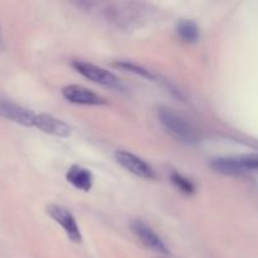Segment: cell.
I'll return each mask as SVG.
<instances>
[{"instance_id":"obj_1","label":"cell","mask_w":258,"mask_h":258,"mask_svg":"<svg viewBox=\"0 0 258 258\" xmlns=\"http://www.w3.org/2000/svg\"><path fill=\"white\" fill-rule=\"evenodd\" d=\"M158 117L166 133L179 143L193 145L199 141V134L197 128L173 108L163 106L158 110Z\"/></svg>"},{"instance_id":"obj_2","label":"cell","mask_w":258,"mask_h":258,"mask_svg":"<svg viewBox=\"0 0 258 258\" xmlns=\"http://www.w3.org/2000/svg\"><path fill=\"white\" fill-rule=\"evenodd\" d=\"M211 166L224 175H239L258 169V155L218 158L212 160Z\"/></svg>"},{"instance_id":"obj_3","label":"cell","mask_w":258,"mask_h":258,"mask_svg":"<svg viewBox=\"0 0 258 258\" xmlns=\"http://www.w3.org/2000/svg\"><path fill=\"white\" fill-rule=\"evenodd\" d=\"M72 67L80 75H82L83 77L97 83V85L110 88H116V90H122V83H121V81L112 72L105 70V68L98 67V66L92 64V63H88L80 59L73 60Z\"/></svg>"},{"instance_id":"obj_4","label":"cell","mask_w":258,"mask_h":258,"mask_svg":"<svg viewBox=\"0 0 258 258\" xmlns=\"http://www.w3.org/2000/svg\"><path fill=\"white\" fill-rule=\"evenodd\" d=\"M45 211H47L48 216L55 223L62 227L64 233L67 234V237L73 243L78 244L82 242V234H81L80 227H78L73 214L67 208H64L62 206H58V204H49V206H47Z\"/></svg>"},{"instance_id":"obj_5","label":"cell","mask_w":258,"mask_h":258,"mask_svg":"<svg viewBox=\"0 0 258 258\" xmlns=\"http://www.w3.org/2000/svg\"><path fill=\"white\" fill-rule=\"evenodd\" d=\"M131 229H133L134 234L139 238V241L148 249H151V251L156 252V253L165 254V256L170 253L165 242L158 236V233L151 227L144 223L143 221H133Z\"/></svg>"},{"instance_id":"obj_6","label":"cell","mask_w":258,"mask_h":258,"mask_svg":"<svg viewBox=\"0 0 258 258\" xmlns=\"http://www.w3.org/2000/svg\"><path fill=\"white\" fill-rule=\"evenodd\" d=\"M115 159L118 165L122 166L128 173L134 174V175L139 176V178L149 179V180L155 179L154 169L146 161H144L143 159L134 155V154L125 150H117L115 153Z\"/></svg>"},{"instance_id":"obj_7","label":"cell","mask_w":258,"mask_h":258,"mask_svg":"<svg viewBox=\"0 0 258 258\" xmlns=\"http://www.w3.org/2000/svg\"><path fill=\"white\" fill-rule=\"evenodd\" d=\"M62 96L71 103L85 106L105 105L106 100L90 88L81 85H68L62 88Z\"/></svg>"},{"instance_id":"obj_8","label":"cell","mask_w":258,"mask_h":258,"mask_svg":"<svg viewBox=\"0 0 258 258\" xmlns=\"http://www.w3.org/2000/svg\"><path fill=\"white\" fill-rule=\"evenodd\" d=\"M0 116L23 126H34L37 115L28 108L10 102V101H0Z\"/></svg>"},{"instance_id":"obj_9","label":"cell","mask_w":258,"mask_h":258,"mask_svg":"<svg viewBox=\"0 0 258 258\" xmlns=\"http://www.w3.org/2000/svg\"><path fill=\"white\" fill-rule=\"evenodd\" d=\"M34 126L39 128L43 133L48 135L58 136V138H68L71 135L70 125L54 116L47 115V113H39L37 115L34 121Z\"/></svg>"},{"instance_id":"obj_10","label":"cell","mask_w":258,"mask_h":258,"mask_svg":"<svg viewBox=\"0 0 258 258\" xmlns=\"http://www.w3.org/2000/svg\"><path fill=\"white\" fill-rule=\"evenodd\" d=\"M66 179L70 184H72L76 189L82 191H90L93 185V174L91 170L80 165H72L67 170Z\"/></svg>"},{"instance_id":"obj_11","label":"cell","mask_w":258,"mask_h":258,"mask_svg":"<svg viewBox=\"0 0 258 258\" xmlns=\"http://www.w3.org/2000/svg\"><path fill=\"white\" fill-rule=\"evenodd\" d=\"M176 34L183 42L196 43L201 37L198 24L191 19H180L176 23Z\"/></svg>"},{"instance_id":"obj_12","label":"cell","mask_w":258,"mask_h":258,"mask_svg":"<svg viewBox=\"0 0 258 258\" xmlns=\"http://www.w3.org/2000/svg\"><path fill=\"white\" fill-rule=\"evenodd\" d=\"M115 66H116V67L122 68V70L127 71V72H133V73H135V75L141 76V77L148 78V80H150V81H154V82L161 83V85H163V86L169 85V83L166 82V81L161 80V77L156 76L155 73H153V72H151V71L146 70V68L141 67V66L135 64V63H131V62H118V63H116Z\"/></svg>"},{"instance_id":"obj_13","label":"cell","mask_w":258,"mask_h":258,"mask_svg":"<svg viewBox=\"0 0 258 258\" xmlns=\"http://www.w3.org/2000/svg\"><path fill=\"white\" fill-rule=\"evenodd\" d=\"M170 180L181 193L186 194V196H190V194H193L196 191V186H194L193 181L186 178V176L181 175L178 171H173L171 173Z\"/></svg>"},{"instance_id":"obj_14","label":"cell","mask_w":258,"mask_h":258,"mask_svg":"<svg viewBox=\"0 0 258 258\" xmlns=\"http://www.w3.org/2000/svg\"><path fill=\"white\" fill-rule=\"evenodd\" d=\"M158 258H169V257H158Z\"/></svg>"}]
</instances>
